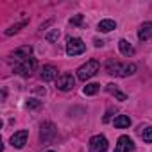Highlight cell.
<instances>
[{"label": "cell", "mask_w": 152, "mask_h": 152, "mask_svg": "<svg viewBox=\"0 0 152 152\" xmlns=\"http://www.w3.org/2000/svg\"><path fill=\"white\" fill-rule=\"evenodd\" d=\"M106 70H107L109 75H115V77H129V75H132V73L136 72V64H132V63L122 64V63H118V61L109 59V61L106 63Z\"/></svg>", "instance_id": "6da1fadb"}, {"label": "cell", "mask_w": 152, "mask_h": 152, "mask_svg": "<svg viewBox=\"0 0 152 152\" xmlns=\"http://www.w3.org/2000/svg\"><path fill=\"white\" fill-rule=\"evenodd\" d=\"M99 70H100L99 61L90 59V61H86V64H83V66L77 70V79H79V81H88V79L93 77V75H95Z\"/></svg>", "instance_id": "7a4b0ae2"}, {"label": "cell", "mask_w": 152, "mask_h": 152, "mask_svg": "<svg viewBox=\"0 0 152 152\" xmlns=\"http://www.w3.org/2000/svg\"><path fill=\"white\" fill-rule=\"evenodd\" d=\"M34 70H36V59L34 57H29V59L15 64V73L22 75V77H31Z\"/></svg>", "instance_id": "3957f363"}, {"label": "cell", "mask_w": 152, "mask_h": 152, "mask_svg": "<svg viewBox=\"0 0 152 152\" xmlns=\"http://www.w3.org/2000/svg\"><path fill=\"white\" fill-rule=\"evenodd\" d=\"M86 50V45L81 38H70L66 43V54L68 56H79Z\"/></svg>", "instance_id": "277c9868"}, {"label": "cell", "mask_w": 152, "mask_h": 152, "mask_svg": "<svg viewBox=\"0 0 152 152\" xmlns=\"http://www.w3.org/2000/svg\"><path fill=\"white\" fill-rule=\"evenodd\" d=\"M107 147H109V143H107L106 136H102V134H97L90 140V152H106Z\"/></svg>", "instance_id": "5b68a950"}, {"label": "cell", "mask_w": 152, "mask_h": 152, "mask_svg": "<svg viewBox=\"0 0 152 152\" xmlns=\"http://www.w3.org/2000/svg\"><path fill=\"white\" fill-rule=\"evenodd\" d=\"M73 86H75V79L70 73H61L57 77V81H56V88L61 90V91H70Z\"/></svg>", "instance_id": "8992f818"}, {"label": "cell", "mask_w": 152, "mask_h": 152, "mask_svg": "<svg viewBox=\"0 0 152 152\" xmlns=\"http://www.w3.org/2000/svg\"><path fill=\"white\" fill-rule=\"evenodd\" d=\"M56 132H57V129H56V125H54L52 122H45V124H41V131H39V136H41L43 143H50V141L54 140Z\"/></svg>", "instance_id": "52a82bcc"}, {"label": "cell", "mask_w": 152, "mask_h": 152, "mask_svg": "<svg viewBox=\"0 0 152 152\" xmlns=\"http://www.w3.org/2000/svg\"><path fill=\"white\" fill-rule=\"evenodd\" d=\"M134 148H136V145H134V141L129 136H120L118 141H116L115 152H132Z\"/></svg>", "instance_id": "ba28073f"}, {"label": "cell", "mask_w": 152, "mask_h": 152, "mask_svg": "<svg viewBox=\"0 0 152 152\" xmlns=\"http://www.w3.org/2000/svg\"><path fill=\"white\" fill-rule=\"evenodd\" d=\"M31 54H32V47H31V45H23V47L16 48V50L11 54V59H15V63H20V61L29 59Z\"/></svg>", "instance_id": "9c48e42d"}, {"label": "cell", "mask_w": 152, "mask_h": 152, "mask_svg": "<svg viewBox=\"0 0 152 152\" xmlns=\"http://www.w3.org/2000/svg\"><path fill=\"white\" fill-rule=\"evenodd\" d=\"M39 77H41L43 83H50V81H54V79L57 77V68L52 66V64H45V66L41 68Z\"/></svg>", "instance_id": "30bf717a"}, {"label": "cell", "mask_w": 152, "mask_h": 152, "mask_svg": "<svg viewBox=\"0 0 152 152\" xmlns=\"http://www.w3.org/2000/svg\"><path fill=\"white\" fill-rule=\"evenodd\" d=\"M27 138H29V132H27V131H18V132H15V134L11 136V145H13L15 148H22V147L25 145Z\"/></svg>", "instance_id": "8fae6325"}, {"label": "cell", "mask_w": 152, "mask_h": 152, "mask_svg": "<svg viewBox=\"0 0 152 152\" xmlns=\"http://www.w3.org/2000/svg\"><path fill=\"white\" fill-rule=\"evenodd\" d=\"M138 38L141 41H147L152 38V22H145L140 25V31H138Z\"/></svg>", "instance_id": "7c38bea8"}, {"label": "cell", "mask_w": 152, "mask_h": 152, "mask_svg": "<svg viewBox=\"0 0 152 152\" xmlns=\"http://www.w3.org/2000/svg\"><path fill=\"white\" fill-rule=\"evenodd\" d=\"M97 29L100 31V32H111L113 29H116V22L115 20H100L99 22V25H97Z\"/></svg>", "instance_id": "4fadbf2b"}, {"label": "cell", "mask_w": 152, "mask_h": 152, "mask_svg": "<svg viewBox=\"0 0 152 152\" xmlns=\"http://www.w3.org/2000/svg\"><path fill=\"white\" fill-rule=\"evenodd\" d=\"M118 48H120V52H122L124 56H127V57L134 54V48H132V45H131L127 39H120V41H118Z\"/></svg>", "instance_id": "5bb4252c"}, {"label": "cell", "mask_w": 152, "mask_h": 152, "mask_svg": "<svg viewBox=\"0 0 152 152\" xmlns=\"http://www.w3.org/2000/svg\"><path fill=\"white\" fill-rule=\"evenodd\" d=\"M131 125V118L129 116H125V115H118L116 118H115V127H118V129H125V127H129Z\"/></svg>", "instance_id": "9a60e30c"}, {"label": "cell", "mask_w": 152, "mask_h": 152, "mask_svg": "<svg viewBox=\"0 0 152 152\" xmlns=\"http://www.w3.org/2000/svg\"><path fill=\"white\" fill-rule=\"evenodd\" d=\"M106 90H107L111 95H115L118 100H122V102H124V100H127V95H125V93H122V91H120L115 84H107V86H106Z\"/></svg>", "instance_id": "2e32d148"}, {"label": "cell", "mask_w": 152, "mask_h": 152, "mask_svg": "<svg viewBox=\"0 0 152 152\" xmlns=\"http://www.w3.org/2000/svg\"><path fill=\"white\" fill-rule=\"evenodd\" d=\"M99 90H100V84H97V83H90V84L84 86V95H95Z\"/></svg>", "instance_id": "e0dca14e"}, {"label": "cell", "mask_w": 152, "mask_h": 152, "mask_svg": "<svg viewBox=\"0 0 152 152\" xmlns=\"http://www.w3.org/2000/svg\"><path fill=\"white\" fill-rule=\"evenodd\" d=\"M27 25V22H20V23H15V25H11L7 31H6V36H13V34H16L22 27H25Z\"/></svg>", "instance_id": "ac0fdd59"}, {"label": "cell", "mask_w": 152, "mask_h": 152, "mask_svg": "<svg viewBox=\"0 0 152 152\" xmlns=\"http://www.w3.org/2000/svg\"><path fill=\"white\" fill-rule=\"evenodd\" d=\"M59 36H61V31H59V29H52L50 32H47V36H45V39L52 43V41H56V39H57Z\"/></svg>", "instance_id": "d6986e66"}, {"label": "cell", "mask_w": 152, "mask_h": 152, "mask_svg": "<svg viewBox=\"0 0 152 152\" xmlns=\"http://www.w3.org/2000/svg\"><path fill=\"white\" fill-rule=\"evenodd\" d=\"M141 138H143V141H147V143H152V125L143 129V132H141Z\"/></svg>", "instance_id": "ffe728a7"}, {"label": "cell", "mask_w": 152, "mask_h": 152, "mask_svg": "<svg viewBox=\"0 0 152 152\" xmlns=\"http://www.w3.org/2000/svg\"><path fill=\"white\" fill-rule=\"evenodd\" d=\"M29 109H36V107H39L41 106V100H36V99H31V100H27V104H25Z\"/></svg>", "instance_id": "44dd1931"}, {"label": "cell", "mask_w": 152, "mask_h": 152, "mask_svg": "<svg viewBox=\"0 0 152 152\" xmlns=\"http://www.w3.org/2000/svg\"><path fill=\"white\" fill-rule=\"evenodd\" d=\"M70 23H72V25H81V23H83V15H77V16L70 18Z\"/></svg>", "instance_id": "7402d4cb"}, {"label": "cell", "mask_w": 152, "mask_h": 152, "mask_svg": "<svg viewBox=\"0 0 152 152\" xmlns=\"http://www.w3.org/2000/svg\"><path fill=\"white\" fill-rule=\"evenodd\" d=\"M93 43H95V47H97V48H100V47H104V41H102V39H95Z\"/></svg>", "instance_id": "603a6c76"}, {"label": "cell", "mask_w": 152, "mask_h": 152, "mask_svg": "<svg viewBox=\"0 0 152 152\" xmlns=\"http://www.w3.org/2000/svg\"><path fill=\"white\" fill-rule=\"evenodd\" d=\"M48 152H54V150H48Z\"/></svg>", "instance_id": "cb8c5ba5"}]
</instances>
